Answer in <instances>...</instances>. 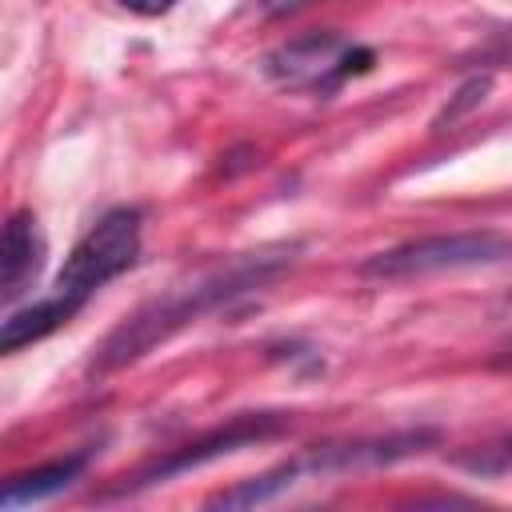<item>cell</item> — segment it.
Masks as SVG:
<instances>
[{
    "label": "cell",
    "instance_id": "1",
    "mask_svg": "<svg viewBox=\"0 0 512 512\" xmlns=\"http://www.w3.org/2000/svg\"><path fill=\"white\" fill-rule=\"evenodd\" d=\"M140 252V212L136 208H112L104 212L72 248V256L64 260L56 284L48 296L8 312L4 332H0V348L16 352L32 340H44L48 332H56L60 324H68L108 280H116L120 272H128L136 264Z\"/></svg>",
    "mask_w": 512,
    "mask_h": 512
},
{
    "label": "cell",
    "instance_id": "2",
    "mask_svg": "<svg viewBox=\"0 0 512 512\" xmlns=\"http://www.w3.org/2000/svg\"><path fill=\"white\" fill-rule=\"evenodd\" d=\"M292 264V248H260V252H244L236 260H228L224 268L172 288L168 296H156L152 304H144L140 312H132L92 356V372H116L124 364H136L140 356H148L156 344H164L172 332H180L184 324H192L196 316L212 312L216 304L248 292V288H264L268 280H276L284 268Z\"/></svg>",
    "mask_w": 512,
    "mask_h": 512
},
{
    "label": "cell",
    "instance_id": "3",
    "mask_svg": "<svg viewBox=\"0 0 512 512\" xmlns=\"http://www.w3.org/2000/svg\"><path fill=\"white\" fill-rule=\"evenodd\" d=\"M508 256H512V240L500 232H448V236H420V240L384 248L360 264V276H368V280H416V276H432V272L500 264Z\"/></svg>",
    "mask_w": 512,
    "mask_h": 512
},
{
    "label": "cell",
    "instance_id": "4",
    "mask_svg": "<svg viewBox=\"0 0 512 512\" xmlns=\"http://www.w3.org/2000/svg\"><path fill=\"white\" fill-rule=\"evenodd\" d=\"M372 52L352 44L344 32H308L264 56V76L284 88H332L352 72H364Z\"/></svg>",
    "mask_w": 512,
    "mask_h": 512
},
{
    "label": "cell",
    "instance_id": "5",
    "mask_svg": "<svg viewBox=\"0 0 512 512\" xmlns=\"http://www.w3.org/2000/svg\"><path fill=\"white\" fill-rule=\"evenodd\" d=\"M280 428H284V416H276V412L236 416L232 424H224V428H216V432H208V436H200V440H192V444H184V448H172L168 456H156V460L144 464L132 480H124L116 492H136V488H148V484H164V480H172V476H180V472H188V468H200V464H208V460H220V456L240 452V448H248V444H260V440L276 436Z\"/></svg>",
    "mask_w": 512,
    "mask_h": 512
},
{
    "label": "cell",
    "instance_id": "6",
    "mask_svg": "<svg viewBox=\"0 0 512 512\" xmlns=\"http://www.w3.org/2000/svg\"><path fill=\"white\" fill-rule=\"evenodd\" d=\"M44 236L32 212H16L4 224V256H0V296L12 308L44 268Z\"/></svg>",
    "mask_w": 512,
    "mask_h": 512
},
{
    "label": "cell",
    "instance_id": "7",
    "mask_svg": "<svg viewBox=\"0 0 512 512\" xmlns=\"http://www.w3.org/2000/svg\"><path fill=\"white\" fill-rule=\"evenodd\" d=\"M84 468H88V452H72V456H60L52 464H40L32 472H20L4 484L0 504L4 508H24V504H36V500H48V496L64 492L68 484H76Z\"/></svg>",
    "mask_w": 512,
    "mask_h": 512
},
{
    "label": "cell",
    "instance_id": "8",
    "mask_svg": "<svg viewBox=\"0 0 512 512\" xmlns=\"http://www.w3.org/2000/svg\"><path fill=\"white\" fill-rule=\"evenodd\" d=\"M452 464L472 472V476H508L512 472V436L480 444L472 452H460V456H452Z\"/></svg>",
    "mask_w": 512,
    "mask_h": 512
},
{
    "label": "cell",
    "instance_id": "9",
    "mask_svg": "<svg viewBox=\"0 0 512 512\" xmlns=\"http://www.w3.org/2000/svg\"><path fill=\"white\" fill-rule=\"evenodd\" d=\"M488 88H492V76H472L468 84H460V92L444 104V112L432 120V128H444V124H456L460 116H468L472 108H480L484 104V96H488Z\"/></svg>",
    "mask_w": 512,
    "mask_h": 512
},
{
    "label": "cell",
    "instance_id": "10",
    "mask_svg": "<svg viewBox=\"0 0 512 512\" xmlns=\"http://www.w3.org/2000/svg\"><path fill=\"white\" fill-rule=\"evenodd\" d=\"M304 4H312V0H256V8H260L264 16H288V12L304 8Z\"/></svg>",
    "mask_w": 512,
    "mask_h": 512
},
{
    "label": "cell",
    "instance_id": "11",
    "mask_svg": "<svg viewBox=\"0 0 512 512\" xmlns=\"http://www.w3.org/2000/svg\"><path fill=\"white\" fill-rule=\"evenodd\" d=\"M128 12H140V16H160V12H168L176 0H120Z\"/></svg>",
    "mask_w": 512,
    "mask_h": 512
}]
</instances>
